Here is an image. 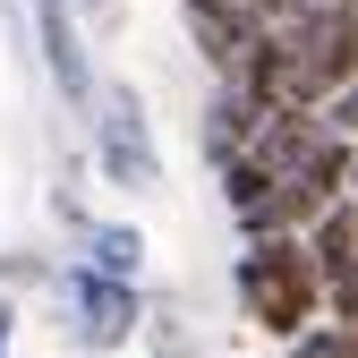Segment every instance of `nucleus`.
<instances>
[{"instance_id": "nucleus-1", "label": "nucleus", "mask_w": 358, "mask_h": 358, "mask_svg": "<svg viewBox=\"0 0 358 358\" xmlns=\"http://www.w3.org/2000/svg\"><path fill=\"white\" fill-rule=\"evenodd\" d=\"M316 299H324V264H316V248H299L290 231L248 239V256H239V307H248L256 333H273V341L316 333Z\"/></svg>"}, {"instance_id": "nucleus-2", "label": "nucleus", "mask_w": 358, "mask_h": 358, "mask_svg": "<svg viewBox=\"0 0 358 358\" xmlns=\"http://www.w3.org/2000/svg\"><path fill=\"white\" fill-rule=\"evenodd\" d=\"M85 120H94V162H103L111 188H128V196L162 188V154H154V120H145V94H137V85L111 77Z\"/></svg>"}, {"instance_id": "nucleus-3", "label": "nucleus", "mask_w": 358, "mask_h": 358, "mask_svg": "<svg viewBox=\"0 0 358 358\" xmlns=\"http://www.w3.org/2000/svg\"><path fill=\"white\" fill-rule=\"evenodd\" d=\"M60 307H69V324H77L85 350H120L128 333H137V282L94 273V264H69L60 273Z\"/></svg>"}, {"instance_id": "nucleus-4", "label": "nucleus", "mask_w": 358, "mask_h": 358, "mask_svg": "<svg viewBox=\"0 0 358 358\" xmlns=\"http://www.w3.org/2000/svg\"><path fill=\"white\" fill-rule=\"evenodd\" d=\"M316 264H324L333 316L358 324V196H341L333 213H316Z\"/></svg>"}, {"instance_id": "nucleus-5", "label": "nucleus", "mask_w": 358, "mask_h": 358, "mask_svg": "<svg viewBox=\"0 0 358 358\" xmlns=\"http://www.w3.org/2000/svg\"><path fill=\"white\" fill-rule=\"evenodd\" d=\"M188 34H196V52L222 69V77H248L256 69V26H248V0H188Z\"/></svg>"}, {"instance_id": "nucleus-6", "label": "nucleus", "mask_w": 358, "mask_h": 358, "mask_svg": "<svg viewBox=\"0 0 358 358\" xmlns=\"http://www.w3.org/2000/svg\"><path fill=\"white\" fill-rule=\"evenodd\" d=\"M43 69H52L60 103L69 111H94V69H85V43H77V0H43Z\"/></svg>"}, {"instance_id": "nucleus-7", "label": "nucleus", "mask_w": 358, "mask_h": 358, "mask_svg": "<svg viewBox=\"0 0 358 358\" xmlns=\"http://www.w3.org/2000/svg\"><path fill=\"white\" fill-rule=\"evenodd\" d=\"M77 248H85V264H94V273H120V282H137V264H145V239L128 231V222H85Z\"/></svg>"}, {"instance_id": "nucleus-8", "label": "nucleus", "mask_w": 358, "mask_h": 358, "mask_svg": "<svg viewBox=\"0 0 358 358\" xmlns=\"http://www.w3.org/2000/svg\"><path fill=\"white\" fill-rule=\"evenodd\" d=\"M290 358H358V324H324V333H299Z\"/></svg>"}, {"instance_id": "nucleus-9", "label": "nucleus", "mask_w": 358, "mask_h": 358, "mask_svg": "<svg viewBox=\"0 0 358 358\" xmlns=\"http://www.w3.org/2000/svg\"><path fill=\"white\" fill-rule=\"evenodd\" d=\"M0 350H9V307H0Z\"/></svg>"}, {"instance_id": "nucleus-10", "label": "nucleus", "mask_w": 358, "mask_h": 358, "mask_svg": "<svg viewBox=\"0 0 358 358\" xmlns=\"http://www.w3.org/2000/svg\"><path fill=\"white\" fill-rule=\"evenodd\" d=\"M77 9H94V17H103V9H111V0H77Z\"/></svg>"}]
</instances>
